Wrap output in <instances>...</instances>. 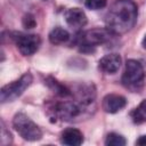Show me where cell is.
<instances>
[{"mask_svg":"<svg viewBox=\"0 0 146 146\" xmlns=\"http://www.w3.org/2000/svg\"><path fill=\"white\" fill-rule=\"evenodd\" d=\"M138 16V9L132 0H116L105 15L106 27L114 34H123L130 31Z\"/></svg>","mask_w":146,"mask_h":146,"instance_id":"6da1fadb","label":"cell"},{"mask_svg":"<svg viewBox=\"0 0 146 146\" xmlns=\"http://www.w3.org/2000/svg\"><path fill=\"white\" fill-rule=\"evenodd\" d=\"M13 125L17 133L25 140L35 141L42 137V131L40 128L24 113L15 114L13 119Z\"/></svg>","mask_w":146,"mask_h":146,"instance_id":"7a4b0ae2","label":"cell"},{"mask_svg":"<svg viewBox=\"0 0 146 146\" xmlns=\"http://www.w3.org/2000/svg\"><path fill=\"white\" fill-rule=\"evenodd\" d=\"M144 79L145 73L141 64L136 59H128L122 75L123 86L131 90H138L139 88H141Z\"/></svg>","mask_w":146,"mask_h":146,"instance_id":"3957f363","label":"cell"},{"mask_svg":"<svg viewBox=\"0 0 146 146\" xmlns=\"http://www.w3.org/2000/svg\"><path fill=\"white\" fill-rule=\"evenodd\" d=\"M32 81H33V76L30 73H25L18 80L3 86L0 90L1 103L5 104V103L14 102L15 99H17L30 87Z\"/></svg>","mask_w":146,"mask_h":146,"instance_id":"277c9868","label":"cell"},{"mask_svg":"<svg viewBox=\"0 0 146 146\" xmlns=\"http://www.w3.org/2000/svg\"><path fill=\"white\" fill-rule=\"evenodd\" d=\"M113 34L108 29H92L84 32L80 36L81 51H86V49L91 51L92 48L110 41Z\"/></svg>","mask_w":146,"mask_h":146,"instance_id":"5b68a950","label":"cell"},{"mask_svg":"<svg viewBox=\"0 0 146 146\" xmlns=\"http://www.w3.org/2000/svg\"><path fill=\"white\" fill-rule=\"evenodd\" d=\"M15 42L24 56H31L33 55L41 44V39L36 34H24V33H15Z\"/></svg>","mask_w":146,"mask_h":146,"instance_id":"8992f818","label":"cell"},{"mask_svg":"<svg viewBox=\"0 0 146 146\" xmlns=\"http://www.w3.org/2000/svg\"><path fill=\"white\" fill-rule=\"evenodd\" d=\"M127 105V99L116 94H108L103 98L102 107L106 113H116Z\"/></svg>","mask_w":146,"mask_h":146,"instance_id":"52a82bcc","label":"cell"},{"mask_svg":"<svg viewBox=\"0 0 146 146\" xmlns=\"http://www.w3.org/2000/svg\"><path fill=\"white\" fill-rule=\"evenodd\" d=\"M122 59L121 56L117 54H108L102 57L98 62V66L100 71H103L106 74H114L119 71L121 66Z\"/></svg>","mask_w":146,"mask_h":146,"instance_id":"ba28073f","label":"cell"},{"mask_svg":"<svg viewBox=\"0 0 146 146\" xmlns=\"http://www.w3.org/2000/svg\"><path fill=\"white\" fill-rule=\"evenodd\" d=\"M66 23L72 29H81L87 24V16L80 8H70L64 14Z\"/></svg>","mask_w":146,"mask_h":146,"instance_id":"9c48e42d","label":"cell"},{"mask_svg":"<svg viewBox=\"0 0 146 146\" xmlns=\"http://www.w3.org/2000/svg\"><path fill=\"white\" fill-rule=\"evenodd\" d=\"M60 143L67 146H79L83 143V135L76 128H67L60 135Z\"/></svg>","mask_w":146,"mask_h":146,"instance_id":"30bf717a","label":"cell"},{"mask_svg":"<svg viewBox=\"0 0 146 146\" xmlns=\"http://www.w3.org/2000/svg\"><path fill=\"white\" fill-rule=\"evenodd\" d=\"M70 39V33L63 29V27H55L54 30H51V32L49 33V41L52 44H63L65 42H67Z\"/></svg>","mask_w":146,"mask_h":146,"instance_id":"8fae6325","label":"cell"},{"mask_svg":"<svg viewBox=\"0 0 146 146\" xmlns=\"http://www.w3.org/2000/svg\"><path fill=\"white\" fill-rule=\"evenodd\" d=\"M132 120L135 123H144L146 122V99H144L131 113Z\"/></svg>","mask_w":146,"mask_h":146,"instance_id":"7c38bea8","label":"cell"},{"mask_svg":"<svg viewBox=\"0 0 146 146\" xmlns=\"http://www.w3.org/2000/svg\"><path fill=\"white\" fill-rule=\"evenodd\" d=\"M105 144L107 146H124L127 144V140L123 136H121L116 132H111L107 135Z\"/></svg>","mask_w":146,"mask_h":146,"instance_id":"4fadbf2b","label":"cell"},{"mask_svg":"<svg viewBox=\"0 0 146 146\" xmlns=\"http://www.w3.org/2000/svg\"><path fill=\"white\" fill-rule=\"evenodd\" d=\"M86 6L91 10H98L106 6V0H86Z\"/></svg>","mask_w":146,"mask_h":146,"instance_id":"5bb4252c","label":"cell"},{"mask_svg":"<svg viewBox=\"0 0 146 146\" xmlns=\"http://www.w3.org/2000/svg\"><path fill=\"white\" fill-rule=\"evenodd\" d=\"M23 25L26 27V29H33L35 25H36V22L34 19V17L30 14L25 15L24 18H23Z\"/></svg>","mask_w":146,"mask_h":146,"instance_id":"9a60e30c","label":"cell"},{"mask_svg":"<svg viewBox=\"0 0 146 146\" xmlns=\"http://www.w3.org/2000/svg\"><path fill=\"white\" fill-rule=\"evenodd\" d=\"M136 145H140V146H146V135L140 136L137 140H136Z\"/></svg>","mask_w":146,"mask_h":146,"instance_id":"2e32d148","label":"cell"},{"mask_svg":"<svg viewBox=\"0 0 146 146\" xmlns=\"http://www.w3.org/2000/svg\"><path fill=\"white\" fill-rule=\"evenodd\" d=\"M141 46H143L144 49H146V35H145V38H144L143 41H141Z\"/></svg>","mask_w":146,"mask_h":146,"instance_id":"e0dca14e","label":"cell"}]
</instances>
